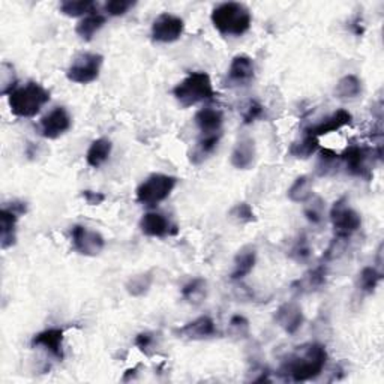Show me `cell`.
<instances>
[{"mask_svg":"<svg viewBox=\"0 0 384 384\" xmlns=\"http://www.w3.org/2000/svg\"><path fill=\"white\" fill-rule=\"evenodd\" d=\"M327 363V351L323 345L309 344L300 348L284 363V372L290 375L293 381H309L323 372Z\"/></svg>","mask_w":384,"mask_h":384,"instance_id":"1","label":"cell"},{"mask_svg":"<svg viewBox=\"0 0 384 384\" xmlns=\"http://www.w3.org/2000/svg\"><path fill=\"white\" fill-rule=\"evenodd\" d=\"M50 92L37 82H29L21 87H17L8 95V105L17 118H35L42 107L50 102Z\"/></svg>","mask_w":384,"mask_h":384,"instance_id":"2","label":"cell"},{"mask_svg":"<svg viewBox=\"0 0 384 384\" xmlns=\"http://www.w3.org/2000/svg\"><path fill=\"white\" fill-rule=\"evenodd\" d=\"M212 23L221 35L242 37L251 28L253 15L242 3L226 2L212 11Z\"/></svg>","mask_w":384,"mask_h":384,"instance_id":"3","label":"cell"},{"mask_svg":"<svg viewBox=\"0 0 384 384\" xmlns=\"http://www.w3.org/2000/svg\"><path fill=\"white\" fill-rule=\"evenodd\" d=\"M173 95L176 101L181 104V107L190 109V107L212 100L215 96V91H213V84L209 74L203 73V71H197V73H191L190 75L185 77L173 89Z\"/></svg>","mask_w":384,"mask_h":384,"instance_id":"4","label":"cell"},{"mask_svg":"<svg viewBox=\"0 0 384 384\" xmlns=\"http://www.w3.org/2000/svg\"><path fill=\"white\" fill-rule=\"evenodd\" d=\"M177 185V179L168 174H152L137 188V201L146 208H156L167 200Z\"/></svg>","mask_w":384,"mask_h":384,"instance_id":"5","label":"cell"},{"mask_svg":"<svg viewBox=\"0 0 384 384\" xmlns=\"http://www.w3.org/2000/svg\"><path fill=\"white\" fill-rule=\"evenodd\" d=\"M330 221H332L335 236L341 240L351 237L362 226L360 215L348 206L347 197L335 201L330 209Z\"/></svg>","mask_w":384,"mask_h":384,"instance_id":"6","label":"cell"},{"mask_svg":"<svg viewBox=\"0 0 384 384\" xmlns=\"http://www.w3.org/2000/svg\"><path fill=\"white\" fill-rule=\"evenodd\" d=\"M104 57L98 53H82L78 55L66 71L69 82L77 84H89L98 80L101 74Z\"/></svg>","mask_w":384,"mask_h":384,"instance_id":"7","label":"cell"},{"mask_svg":"<svg viewBox=\"0 0 384 384\" xmlns=\"http://www.w3.org/2000/svg\"><path fill=\"white\" fill-rule=\"evenodd\" d=\"M28 213V204L23 201L8 203L0 210V245L8 249L17 244V222Z\"/></svg>","mask_w":384,"mask_h":384,"instance_id":"8","label":"cell"},{"mask_svg":"<svg viewBox=\"0 0 384 384\" xmlns=\"http://www.w3.org/2000/svg\"><path fill=\"white\" fill-rule=\"evenodd\" d=\"M185 23L174 14L164 12L158 15L152 24V39L161 44H172L182 38Z\"/></svg>","mask_w":384,"mask_h":384,"instance_id":"9","label":"cell"},{"mask_svg":"<svg viewBox=\"0 0 384 384\" xmlns=\"http://www.w3.org/2000/svg\"><path fill=\"white\" fill-rule=\"evenodd\" d=\"M71 237L75 251L84 257L100 255L105 246L104 237L98 231L84 226H74L71 230Z\"/></svg>","mask_w":384,"mask_h":384,"instance_id":"10","label":"cell"},{"mask_svg":"<svg viewBox=\"0 0 384 384\" xmlns=\"http://www.w3.org/2000/svg\"><path fill=\"white\" fill-rule=\"evenodd\" d=\"M73 127V119L65 107H55L39 122V131L44 138L57 140Z\"/></svg>","mask_w":384,"mask_h":384,"instance_id":"11","label":"cell"},{"mask_svg":"<svg viewBox=\"0 0 384 384\" xmlns=\"http://www.w3.org/2000/svg\"><path fill=\"white\" fill-rule=\"evenodd\" d=\"M140 230L143 235L149 237H167L176 236L179 233L177 226H174L163 213L158 212H147L140 219Z\"/></svg>","mask_w":384,"mask_h":384,"instance_id":"12","label":"cell"},{"mask_svg":"<svg viewBox=\"0 0 384 384\" xmlns=\"http://www.w3.org/2000/svg\"><path fill=\"white\" fill-rule=\"evenodd\" d=\"M368 149L359 145H353L345 149V152L341 155V161L345 164L348 174L362 179H369L371 168L368 167Z\"/></svg>","mask_w":384,"mask_h":384,"instance_id":"13","label":"cell"},{"mask_svg":"<svg viewBox=\"0 0 384 384\" xmlns=\"http://www.w3.org/2000/svg\"><path fill=\"white\" fill-rule=\"evenodd\" d=\"M255 77V66L253 59L246 55L233 57L227 71V86L244 87L253 82Z\"/></svg>","mask_w":384,"mask_h":384,"instance_id":"14","label":"cell"},{"mask_svg":"<svg viewBox=\"0 0 384 384\" xmlns=\"http://www.w3.org/2000/svg\"><path fill=\"white\" fill-rule=\"evenodd\" d=\"M353 122V116L350 111L347 110H338L333 114L327 116L326 119H323L321 122L312 125V127L305 129V134L312 137H323L327 136L330 132H336L341 128L347 127V125H350Z\"/></svg>","mask_w":384,"mask_h":384,"instance_id":"15","label":"cell"},{"mask_svg":"<svg viewBox=\"0 0 384 384\" xmlns=\"http://www.w3.org/2000/svg\"><path fill=\"white\" fill-rule=\"evenodd\" d=\"M64 330L62 329H46L33 336L32 347H42L53 357L62 360L64 359Z\"/></svg>","mask_w":384,"mask_h":384,"instance_id":"16","label":"cell"},{"mask_svg":"<svg viewBox=\"0 0 384 384\" xmlns=\"http://www.w3.org/2000/svg\"><path fill=\"white\" fill-rule=\"evenodd\" d=\"M195 125L200 129L201 136H213V134H222V125H224V113L213 107H204V109L195 113Z\"/></svg>","mask_w":384,"mask_h":384,"instance_id":"17","label":"cell"},{"mask_svg":"<svg viewBox=\"0 0 384 384\" xmlns=\"http://www.w3.org/2000/svg\"><path fill=\"white\" fill-rule=\"evenodd\" d=\"M303 312L299 305L293 302L284 303L275 314V321L278 323L289 335H294L303 324Z\"/></svg>","mask_w":384,"mask_h":384,"instance_id":"18","label":"cell"},{"mask_svg":"<svg viewBox=\"0 0 384 384\" xmlns=\"http://www.w3.org/2000/svg\"><path fill=\"white\" fill-rule=\"evenodd\" d=\"M179 335L185 339H190V341H201V339L215 336L217 326L210 317L203 316L179 329Z\"/></svg>","mask_w":384,"mask_h":384,"instance_id":"19","label":"cell"},{"mask_svg":"<svg viewBox=\"0 0 384 384\" xmlns=\"http://www.w3.org/2000/svg\"><path fill=\"white\" fill-rule=\"evenodd\" d=\"M255 143L253 138H240L231 152V165L237 170H248L254 165L255 161Z\"/></svg>","mask_w":384,"mask_h":384,"instance_id":"20","label":"cell"},{"mask_svg":"<svg viewBox=\"0 0 384 384\" xmlns=\"http://www.w3.org/2000/svg\"><path fill=\"white\" fill-rule=\"evenodd\" d=\"M257 263V251L253 246H245L240 249L235 258V269L231 272V280L240 281L253 272Z\"/></svg>","mask_w":384,"mask_h":384,"instance_id":"21","label":"cell"},{"mask_svg":"<svg viewBox=\"0 0 384 384\" xmlns=\"http://www.w3.org/2000/svg\"><path fill=\"white\" fill-rule=\"evenodd\" d=\"M222 137V134H213V136H200L197 145H195L194 150L191 152V163L199 165L203 161H206L215 149L218 147V143Z\"/></svg>","mask_w":384,"mask_h":384,"instance_id":"22","label":"cell"},{"mask_svg":"<svg viewBox=\"0 0 384 384\" xmlns=\"http://www.w3.org/2000/svg\"><path fill=\"white\" fill-rule=\"evenodd\" d=\"M113 150V145L109 138H98L95 140L91 147L87 149L86 161L87 164L93 168H100L107 159L110 158Z\"/></svg>","mask_w":384,"mask_h":384,"instance_id":"23","label":"cell"},{"mask_svg":"<svg viewBox=\"0 0 384 384\" xmlns=\"http://www.w3.org/2000/svg\"><path fill=\"white\" fill-rule=\"evenodd\" d=\"M105 21H107L105 15H102V14H100V12H96V11H95V12H92V14L86 15L84 19L77 24L75 32H77V35H78V37L82 38V39H84V41H92L95 35L104 28Z\"/></svg>","mask_w":384,"mask_h":384,"instance_id":"24","label":"cell"},{"mask_svg":"<svg viewBox=\"0 0 384 384\" xmlns=\"http://www.w3.org/2000/svg\"><path fill=\"white\" fill-rule=\"evenodd\" d=\"M360 92H362L360 80L353 74L342 77L336 83V87H335V96L339 98V100H354V98L360 95Z\"/></svg>","mask_w":384,"mask_h":384,"instance_id":"25","label":"cell"},{"mask_svg":"<svg viewBox=\"0 0 384 384\" xmlns=\"http://www.w3.org/2000/svg\"><path fill=\"white\" fill-rule=\"evenodd\" d=\"M96 11V3L93 0H65L60 3V12L66 17H86Z\"/></svg>","mask_w":384,"mask_h":384,"instance_id":"26","label":"cell"},{"mask_svg":"<svg viewBox=\"0 0 384 384\" xmlns=\"http://www.w3.org/2000/svg\"><path fill=\"white\" fill-rule=\"evenodd\" d=\"M289 199L294 203H305L312 197V181L309 176H300L289 190Z\"/></svg>","mask_w":384,"mask_h":384,"instance_id":"27","label":"cell"},{"mask_svg":"<svg viewBox=\"0 0 384 384\" xmlns=\"http://www.w3.org/2000/svg\"><path fill=\"white\" fill-rule=\"evenodd\" d=\"M381 280H383L381 272H378L372 266H368V267H363L362 272L359 273L357 285H359V290L363 291L365 294H372L375 289L378 287Z\"/></svg>","mask_w":384,"mask_h":384,"instance_id":"28","label":"cell"},{"mask_svg":"<svg viewBox=\"0 0 384 384\" xmlns=\"http://www.w3.org/2000/svg\"><path fill=\"white\" fill-rule=\"evenodd\" d=\"M152 282H154L152 272L134 275L132 278H129L127 285H125V289H127V291L131 294V296L140 298V296H145V294L150 290Z\"/></svg>","mask_w":384,"mask_h":384,"instance_id":"29","label":"cell"},{"mask_svg":"<svg viewBox=\"0 0 384 384\" xmlns=\"http://www.w3.org/2000/svg\"><path fill=\"white\" fill-rule=\"evenodd\" d=\"M318 149V138L312 137L305 134L303 138L300 141L293 143L290 147V154L294 158H300V159H307L309 158L312 154H316V150Z\"/></svg>","mask_w":384,"mask_h":384,"instance_id":"30","label":"cell"},{"mask_svg":"<svg viewBox=\"0 0 384 384\" xmlns=\"http://www.w3.org/2000/svg\"><path fill=\"white\" fill-rule=\"evenodd\" d=\"M339 161H341V156L336 155L333 150L330 149L321 150L318 164H317L318 176H327L330 173H335L339 167Z\"/></svg>","mask_w":384,"mask_h":384,"instance_id":"31","label":"cell"},{"mask_svg":"<svg viewBox=\"0 0 384 384\" xmlns=\"http://www.w3.org/2000/svg\"><path fill=\"white\" fill-rule=\"evenodd\" d=\"M206 281L201 278H195L191 282H188L182 289V296L191 303H200L206 298Z\"/></svg>","mask_w":384,"mask_h":384,"instance_id":"32","label":"cell"},{"mask_svg":"<svg viewBox=\"0 0 384 384\" xmlns=\"http://www.w3.org/2000/svg\"><path fill=\"white\" fill-rule=\"evenodd\" d=\"M307 206H305V217L309 222L312 224H320L321 221H323V215H324V201L321 200L317 195L312 194V197L305 201Z\"/></svg>","mask_w":384,"mask_h":384,"instance_id":"33","label":"cell"},{"mask_svg":"<svg viewBox=\"0 0 384 384\" xmlns=\"http://www.w3.org/2000/svg\"><path fill=\"white\" fill-rule=\"evenodd\" d=\"M0 75H2V78H0V82H2V95H10L14 91L17 83V77L12 65L8 64V62H3L2 73H0Z\"/></svg>","mask_w":384,"mask_h":384,"instance_id":"34","label":"cell"},{"mask_svg":"<svg viewBox=\"0 0 384 384\" xmlns=\"http://www.w3.org/2000/svg\"><path fill=\"white\" fill-rule=\"evenodd\" d=\"M134 6H136V2L132 0H110L105 3V12L111 17H120L132 10Z\"/></svg>","mask_w":384,"mask_h":384,"instance_id":"35","label":"cell"},{"mask_svg":"<svg viewBox=\"0 0 384 384\" xmlns=\"http://www.w3.org/2000/svg\"><path fill=\"white\" fill-rule=\"evenodd\" d=\"M230 215L233 217L236 221L244 222V224L255 221V213L251 208V204H248V203H237L236 206L230 210Z\"/></svg>","mask_w":384,"mask_h":384,"instance_id":"36","label":"cell"},{"mask_svg":"<svg viewBox=\"0 0 384 384\" xmlns=\"http://www.w3.org/2000/svg\"><path fill=\"white\" fill-rule=\"evenodd\" d=\"M264 114V107L258 102V101H249L248 105L245 107V111H244V123L245 125H251L255 120L262 119Z\"/></svg>","mask_w":384,"mask_h":384,"instance_id":"37","label":"cell"},{"mask_svg":"<svg viewBox=\"0 0 384 384\" xmlns=\"http://www.w3.org/2000/svg\"><path fill=\"white\" fill-rule=\"evenodd\" d=\"M136 345L140 351H143L145 354H150V350H155V347L158 345L156 335L152 332H143V333L137 335Z\"/></svg>","mask_w":384,"mask_h":384,"instance_id":"38","label":"cell"},{"mask_svg":"<svg viewBox=\"0 0 384 384\" xmlns=\"http://www.w3.org/2000/svg\"><path fill=\"white\" fill-rule=\"evenodd\" d=\"M230 332L235 336L244 338L249 332V321L242 316H235L230 320Z\"/></svg>","mask_w":384,"mask_h":384,"instance_id":"39","label":"cell"},{"mask_svg":"<svg viewBox=\"0 0 384 384\" xmlns=\"http://www.w3.org/2000/svg\"><path fill=\"white\" fill-rule=\"evenodd\" d=\"M311 255V248L305 237H300L294 248L291 249V257L298 262H307Z\"/></svg>","mask_w":384,"mask_h":384,"instance_id":"40","label":"cell"},{"mask_svg":"<svg viewBox=\"0 0 384 384\" xmlns=\"http://www.w3.org/2000/svg\"><path fill=\"white\" fill-rule=\"evenodd\" d=\"M326 280V271L323 267H317V269L312 271L309 275H307V285L308 289H318L323 285Z\"/></svg>","mask_w":384,"mask_h":384,"instance_id":"41","label":"cell"},{"mask_svg":"<svg viewBox=\"0 0 384 384\" xmlns=\"http://www.w3.org/2000/svg\"><path fill=\"white\" fill-rule=\"evenodd\" d=\"M83 200L89 204V206H100L105 201V195L101 192H95V191H83L82 192Z\"/></svg>","mask_w":384,"mask_h":384,"instance_id":"42","label":"cell"}]
</instances>
